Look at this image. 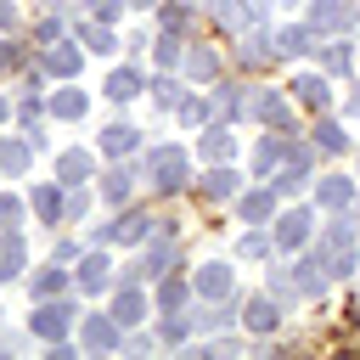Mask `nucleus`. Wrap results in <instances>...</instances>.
I'll return each mask as SVG.
<instances>
[{"mask_svg":"<svg viewBox=\"0 0 360 360\" xmlns=\"http://www.w3.org/2000/svg\"><path fill=\"white\" fill-rule=\"evenodd\" d=\"M270 248H276V236H270V231H248V236L236 242V253H242V259H264Z\"/></svg>","mask_w":360,"mask_h":360,"instance_id":"obj_39","label":"nucleus"},{"mask_svg":"<svg viewBox=\"0 0 360 360\" xmlns=\"http://www.w3.org/2000/svg\"><path fill=\"white\" fill-rule=\"evenodd\" d=\"M56 180L62 186H84L90 180V152H62L56 158Z\"/></svg>","mask_w":360,"mask_h":360,"instance_id":"obj_29","label":"nucleus"},{"mask_svg":"<svg viewBox=\"0 0 360 360\" xmlns=\"http://www.w3.org/2000/svg\"><path fill=\"white\" fill-rule=\"evenodd\" d=\"M0 124H6V101H0Z\"/></svg>","mask_w":360,"mask_h":360,"instance_id":"obj_57","label":"nucleus"},{"mask_svg":"<svg viewBox=\"0 0 360 360\" xmlns=\"http://www.w3.org/2000/svg\"><path fill=\"white\" fill-rule=\"evenodd\" d=\"M45 107H51L56 118H84V107H90V96H84V90H56V96H51Z\"/></svg>","mask_w":360,"mask_h":360,"instance_id":"obj_33","label":"nucleus"},{"mask_svg":"<svg viewBox=\"0 0 360 360\" xmlns=\"http://www.w3.org/2000/svg\"><path fill=\"white\" fill-rule=\"evenodd\" d=\"M158 231V219L152 214H141V208H124L118 219H112V236L118 242H129V248H146V236Z\"/></svg>","mask_w":360,"mask_h":360,"instance_id":"obj_10","label":"nucleus"},{"mask_svg":"<svg viewBox=\"0 0 360 360\" xmlns=\"http://www.w3.org/2000/svg\"><path fill=\"white\" fill-rule=\"evenodd\" d=\"M152 96H158V107H180V84H174V73H163V79L152 84Z\"/></svg>","mask_w":360,"mask_h":360,"instance_id":"obj_43","label":"nucleus"},{"mask_svg":"<svg viewBox=\"0 0 360 360\" xmlns=\"http://www.w3.org/2000/svg\"><path fill=\"white\" fill-rule=\"evenodd\" d=\"M315 146H321V152H349V135H343V124L321 118V124H315Z\"/></svg>","mask_w":360,"mask_h":360,"instance_id":"obj_37","label":"nucleus"},{"mask_svg":"<svg viewBox=\"0 0 360 360\" xmlns=\"http://www.w3.org/2000/svg\"><path fill=\"white\" fill-rule=\"evenodd\" d=\"M79 338H84V349H118V321L112 315H90L79 326Z\"/></svg>","mask_w":360,"mask_h":360,"instance_id":"obj_25","label":"nucleus"},{"mask_svg":"<svg viewBox=\"0 0 360 360\" xmlns=\"http://www.w3.org/2000/svg\"><path fill=\"white\" fill-rule=\"evenodd\" d=\"M242 321H248V332H276L281 326V298L264 287V292H253L248 304H242Z\"/></svg>","mask_w":360,"mask_h":360,"instance_id":"obj_5","label":"nucleus"},{"mask_svg":"<svg viewBox=\"0 0 360 360\" xmlns=\"http://www.w3.org/2000/svg\"><path fill=\"white\" fill-rule=\"evenodd\" d=\"M79 62H84V51H79V45H68V39H56V45L39 56V68H45V73H56V79H73V73H79Z\"/></svg>","mask_w":360,"mask_h":360,"instance_id":"obj_14","label":"nucleus"},{"mask_svg":"<svg viewBox=\"0 0 360 360\" xmlns=\"http://www.w3.org/2000/svg\"><path fill=\"white\" fill-rule=\"evenodd\" d=\"M248 11H253V17H264V11H276V0H248Z\"/></svg>","mask_w":360,"mask_h":360,"instance_id":"obj_52","label":"nucleus"},{"mask_svg":"<svg viewBox=\"0 0 360 360\" xmlns=\"http://www.w3.org/2000/svg\"><path fill=\"white\" fill-rule=\"evenodd\" d=\"M309 253L326 264V276H354L360 270V248H354V219H332L315 242H309Z\"/></svg>","mask_w":360,"mask_h":360,"instance_id":"obj_1","label":"nucleus"},{"mask_svg":"<svg viewBox=\"0 0 360 360\" xmlns=\"http://www.w3.org/2000/svg\"><path fill=\"white\" fill-rule=\"evenodd\" d=\"M321 68L326 73H349V45H326L321 51Z\"/></svg>","mask_w":360,"mask_h":360,"instance_id":"obj_42","label":"nucleus"},{"mask_svg":"<svg viewBox=\"0 0 360 360\" xmlns=\"http://www.w3.org/2000/svg\"><path fill=\"white\" fill-rule=\"evenodd\" d=\"M191 292H197V298H214V304H219V298H231V292H236V270H231L225 259H214V264H202V270H197Z\"/></svg>","mask_w":360,"mask_h":360,"instance_id":"obj_4","label":"nucleus"},{"mask_svg":"<svg viewBox=\"0 0 360 360\" xmlns=\"http://www.w3.org/2000/svg\"><path fill=\"white\" fill-rule=\"evenodd\" d=\"M107 270H112V264H107L101 253H84V259H79V287H84L90 298H96V292H112V276H107Z\"/></svg>","mask_w":360,"mask_h":360,"instance_id":"obj_20","label":"nucleus"},{"mask_svg":"<svg viewBox=\"0 0 360 360\" xmlns=\"http://www.w3.org/2000/svg\"><path fill=\"white\" fill-rule=\"evenodd\" d=\"M276 248H309V208H287V214H276Z\"/></svg>","mask_w":360,"mask_h":360,"instance_id":"obj_6","label":"nucleus"},{"mask_svg":"<svg viewBox=\"0 0 360 360\" xmlns=\"http://www.w3.org/2000/svg\"><path fill=\"white\" fill-rule=\"evenodd\" d=\"M231 152H236L231 124H208V129H202V158H208V163H231Z\"/></svg>","mask_w":360,"mask_h":360,"instance_id":"obj_23","label":"nucleus"},{"mask_svg":"<svg viewBox=\"0 0 360 360\" xmlns=\"http://www.w3.org/2000/svg\"><path fill=\"white\" fill-rule=\"evenodd\" d=\"M292 287H298V298H321V287H326V264H321L315 253H304V259L292 264Z\"/></svg>","mask_w":360,"mask_h":360,"instance_id":"obj_17","label":"nucleus"},{"mask_svg":"<svg viewBox=\"0 0 360 360\" xmlns=\"http://www.w3.org/2000/svg\"><path fill=\"white\" fill-rule=\"evenodd\" d=\"M68 321H73V304L68 298H39V309H34V338H45V343H62V332H68Z\"/></svg>","mask_w":360,"mask_h":360,"instance_id":"obj_3","label":"nucleus"},{"mask_svg":"<svg viewBox=\"0 0 360 360\" xmlns=\"http://www.w3.org/2000/svg\"><path fill=\"white\" fill-rule=\"evenodd\" d=\"M349 321H354V326H360V304H354V309H349Z\"/></svg>","mask_w":360,"mask_h":360,"instance_id":"obj_55","label":"nucleus"},{"mask_svg":"<svg viewBox=\"0 0 360 360\" xmlns=\"http://www.w3.org/2000/svg\"><path fill=\"white\" fill-rule=\"evenodd\" d=\"M17 112H22V124H34V118H39V96H22V107H17Z\"/></svg>","mask_w":360,"mask_h":360,"instance_id":"obj_51","label":"nucleus"},{"mask_svg":"<svg viewBox=\"0 0 360 360\" xmlns=\"http://www.w3.org/2000/svg\"><path fill=\"white\" fill-rule=\"evenodd\" d=\"M112 321H118V326H141V321H146V292H135L129 281H118V292H112Z\"/></svg>","mask_w":360,"mask_h":360,"instance_id":"obj_12","label":"nucleus"},{"mask_svg":"<svg viewBox=\"0 0 360 360\" xmlns=\"http://www.w3.org/2000/svg\"><path fill=\"white\" fill-rule=\"evenodd\" d=\"M186 73H191V79H214V73H219V51H208V45L186 51Z\"/></svg>","mask_w":360,"mask_h":360,"instance_id":"obj_36","label":"nucleus"},{"mask_svg":"<svg viewBox=\"0 0 360 360\" xmlns=\"http://www.w3.org/2000/svg\"><path fill=\"white\" fill-rule=\"evenodd\" d=\"M22 264H28V248H22V231H0V281H11V276H22Z\"/></svg>","mask_w":360,"mask_h":360,"instance_id":"obj_21","label":"nucleus"},{"mask_svg":"<svg viewBox=\"0 0 360 360\" xmlns=\"http://www.w3.org/2000/svg\"><path fill=\"white\" fill-rule=\"evenodd\" d=\"M214 107L225 112V124L242 118V112H248V84H219V90H214Z\"/></svg>","mask_w":360,"mask_h":360,"instance_id":"obj_31","label":"nucleus"},{"mask_svg":"<svg viewBox=\"0 0 360 360\" xmlns=\"http://www.w3.org/2000/svg\"><path fill=\"white\" fill-rule=\"evenodd\" d=\"M146 180H152L163 197H174V191L191 186V158H186L180 146H152V152H146Z\"/></svg>","mask_w":360,"mask_h":360,"instance_id":"obj_2","label":"nucleus"},{"mask_svg":"<svg viewBox=\"0 0 360 360\" xmlns=\"http://www.w3.org/2000/svg\"><path fill=\"white\" fill-rule=\"evenodd\" d=\"M281 51H276V39H270V28H248V39L236 45V62L242 68H264V62H276Z\"/></svg>","mask_w":360,"mask_h":360,"instance_id":"obj_7","label":"nucleus"},{"mask_svg":"<svg viewBox=\"0 0 360 360\" xmlns=\"http://www.w3.org/2000/svg\"><path fill=\"white\" fill-rule=\"evenodd\" d=\"M202 118H208V101L186 96V101H180V124H202Z\"/></svg>","mask_w":360,"mask_h":360,"instance_id":"obj_46","label":"nucleus"},{"mask_svg":"<svg viewBox=\"0 0 360 360\" xmlns=\"http://www.w3.org/2000/svg\"><path fill=\"white\" fill-rule=\"evenodd\" d=\"M304 22H309L315 34H338V28H349V6H343V0H315Z\"/></svg>","mask_w":360,"mask_h":360,"instance_id":"obj_13","label":"nucleus"},{"mask_svg":"<svg viewBox=\"0 0 360 360\" xmlns=\"http://www.w3.org/2000/svg\"><path fill=\"white\" fill-rule=\"evenodd\" d=\"M79 39H84L96 56H112V51H118V39H112V22H84V28H79Z\"/></svg>","mask_w":360,"mask_h":360,"instance_id":"obj_32","label":"nucleus"},{"mask_svg":"<svg viewBox=\"0 0 360 360\" xmlns=\"http://www.w3.org/2000/svg\"><path fill=\"white\" fill-rule=\"evenodd\" d=\"M186 332H191V315H174V309H163V326H158V338H163V343H186Z\"/></svg>","mask_w":360,"mask_h":360,"instance_id":"obj_40","label":"nucleus"},{"mask_svg":"<svg viewBox=\"0 0 360 360\" xmlns=\"http://www.w3.org/2000/svg\"><path fill=\"white\" fill-rule=\"evenodd\" d=\"M17 62H22V51H17V45H11V39H0V73H11V68H17Z\"/></svg>","mask_w":360,"mask_h":360,"instance_id":"obj_48","label":"nucleus"},{"mask_svg":"<svg viewBox=\"0 0 360 360\" xmlns=\"http://www.w3.org/2000/svg\"><path fill=\"white\" fill-rule=\"evenodd\" d=\"M349 118H360V90H354V96H349Z\"/></svg>","mask_w":360,"mask_h":360,"instance_id":"obj_53","label":"nucleus"},{"mask_svg":"<svg viewBox=\"0 0 360 360\" xmlns=\"http://www.w3.org/2000/svg\"><path fill=\"white\" fill-rule=\"evenodd\" d=\"M292 96H298V107H309V112H326V101H332V84H326L321 73H298V79H292Z\"/></svg>","mask_w":360,"mask_h":360,"instance_id":"obj_15","label":"nucleus"},{"mask_svg":"<svg viewBox=\"0 0 360 360\" xmlns=\"http://www.w3.org/2000/svg\"><path fill=\"white\" fill-rule=\"evenodd\" d=\"M276 51H281V56H304V51H315V28H309V22L281 28V34H276Z\"/></svg>","mask_w":360,"mask_h":360,"instance_id":"obj_26","label":"nucleus"},{"mask_svg":"<svg viewBox=\"0 0 360 360\" xmlns=\"http://www.w3.org/2000/svg\"><path fill=\"white\" fill-rule=\"evenodd\" d=\"M101 90H107V101H135V96L146 90V79H141V68H135V62H124V68H112V73H107V84H101Z\"/></svg>","mask_w":360,"mask_h":360,"instance_id":"obj_11","label":"nucleus"},{"mask_svg":"<svg viewBox=\"0 0 360 360\" xmlns=\"http://www.w3.org/2000/svg\"><path fill=\"white\" fill-rule=\"evenodd\" d=\"M270 186H276V197H298V191L309 186V169L287 163V169H276V174H270Z\"/></svg>","mask_w":360,"mask_h":360,"instance_id":"obj_34","label":"nucleus"},{"mask_svg":"<svg viewBox=\"0 0 360 360\" xmlns=\"http://www.w3.org/2000/svg\"><path fill=\"white\" fill-rule=\"evenodd\" d=\"M186 22H191V6H163V28L169 34H186Z\"/></svg>","mask_w":360,"mask_h":360,"instance_id":"obj_44","label":"nucleus"},{"mask_svg":"<svg viewBox=\"0 0 360 360\" xmlns=\"http://www.w3.org/2000/svg\"><path fill=\"white\" fill-rule=\"evenodd\" d=\"M141 174H146V163H141V169H135V163H118V169H107V174H101V197H107L112 208H124V202H129V186H135Z\"/></svg>","mask_w":360,"mask_h":360,"instance_id":"obj_9","label":"nucleus"},{"mask_svg":"<svg viewBox=\"0 0 360 360\" xmlns=\"http://www.w3.org/2000/svg\"><path fill=\"white\" fill-rule=\"evenodd\" d=\"M354 208H360V202H354Z\"/></svg>","mask_w":360,"mask_h":360,"instance_id":"obj_58","label":"nucleus"},{"mask_svg":"<svg viewBox=\"0 0 360 360\" xmlns=\"http://www.w3.org/2000/svg\"><path fill=\"white\" fill-rule=\"evenodd\" d=\"M208 11H214V22H219V28H231V34L253 22V11H248V0H208Z\"/></svg>","mask_w":360,"mask_h":360,"instance_id":"obj_28","label":"nucleus"},{"mask_svg":"<svg viewBox=\"0 0 360 360\" xmlns=\"http://www.w3.org/2000/svg\"><path fill=\"white\" fill-rule=\"evenodd\" d=\"M28 158H34V141H0V169L6 174H22Z\"/></svg>","mask_w":360,"mask_h":360,"instance_id":"obj_35","label":"nucleus"},{"mask_svg":"<svg viewBox=\"0 0 360 360\" xmlns=\"http://www.w3.org/2000/svg\"><path fill=\"white\" fill-rule=\"evenodd\" d=\"M287 152H292V141H287V129H276V135H264V141L253 146V174H276V169L287 163Z\"/></svg>","mask_w":360,"mask_h":360,"instance_id":"obj_8","label":"nucleus"},{"mask_svg":"<svg viewBox=\"0 0 360 360\" xmlns=\"http://www.w3.org/2000/svg\"><path fill=\"white\" fill-rule=\"evenodd\" d=\"M146 6H158V0H129V11H146Z\"/></svg>","mask_w":360,"mask_h":360,"instance_id":"obj_54","label":"nucleus"},{"mask_svg":"<svg viewBox=\"0 0 360 360\" xmlns=\"http://www.w3.org/2000/svg\"><path fill=\"white\" fill-rule=\"evenodd\" d=\"M28 202H34V214H39L45 225H62V219H68V202H62V191H56V186H34V191H28Z\"/></svg>","mask_w":360,"mask_h":360,"instance_id":"obj_24","label":"nucleus"},{"mask_svg":"<svg viewBox=\"0 0 360 360\" xmlns=\"http://www.w3.org/2000/svg\"><path fill=\"white\" fill-rule=\"evenodd\" d=\"M236 180H242V174H236L231 163H214V169L202 174V186H197V191H202L208 202H231V197H236Z\"/></svg>","mask_w":360,"mask_h":360,"instance_id":"obj_16","label":"nucleus"},{"mask_svg":"<svg viewBox=\"0 0 360 360\" xmlns=\"http://www.w3.org/2000/svg\"><path fill=\"white\" fill-rule=\"evenodd\" d=\"M84 208H90V197H84V191H79V186H73V197H68V219H79V214H84Z\"/></svg>","mask_w":360,"mask_h":360,"instance_id":"obj_49","label":"nucleus"},{"mask_svg":"<svg viewBox=\"0 0 360 360\" xmlns=\"http://www.w3.org/2000/svg\"><path fill=\"white\" fill-rule=\"evenodd\" d=\"M186 292H191V287H186L180 276H163V287H158V304H163V309H180V304H186Z\"/></svg>","mask_w":360,"mask_h":360,"instance_id":"obj_41","label":"nucleus"},{"mask_svg":"<svg viewBox=\"0 0 360 360\" xmlns=\"http://www.w3.org/2000/svg\"><path fill=\"white\" fill-rule=\"evenodd\" d=\"M236 214H242L248 225H264V219L276 214V186H264V191H242V197H236Z\"/></svg>","mask_w":360,"mask_h":360,"instance_id":"obj_19","label":"nucleus"},{"mask_svg":"<svg viewBox=\"0 0 360 360\" xmlns=\"http://www.w3.org/2000/svg\"><path fill=\"white\" fill-rule=\"evenodd\" d=\"M315 202H321V208H332V214H338V208H349V202H354V180H349V174H326V180L315 186Z\"/></svg>","mask_w":360,"mask_h":360,"instance_id":"obj_18","label":"nucleus"},{"mask_svg":"<svg viewBox=\"0 0 360 360\" xmlns=\"http://www.w3.org/2000/svg\"><path fill=\"white\" fill-rule=\"evenodd\" d=\"M124 6H129V0H90V17H96V22H112Z\"/></svg>","mask_w":360,"mask_h":360,"instance_id":"obj_47","label":"nucleus"},{"mask_svg":"<svg viewBox=\"0 0 360 360\" xmlns=\"http://www.w3.org/2000/svg\"><path fill=\"white\" fill-rule=\"evenodd\" d=\"M39 39H62V17H45L39 22Z\"/></svg>","mask_w":360,"mask_h":360,"instance_id":"obj_50","label":"nucleus"},{"mask_svg":"<svg viewBox=\"0 0 360 360\" xmlns=\"http://www.w3.org/2000/svg\"><path fill=\"white\" fill-rule=\"evenodd\" d=\"M180 62H186V51H180V34H169V28H163V39H158V68H163V73H174Z\"/></svg>","mask_w":360,"mask_h":360,"instance_id":"obj_38","label":"nucleus"},{"mask_svg":"<svg viewBox=\"0 0 360 360\" xmlns=\"http://www.w3.org/2000/svg\"><path fill=\"white\" fill-rule=\"evenodd\" d=\"M135 146H141V129H135V124H107V129H101V152H107V158H129Z\"/></svg>","mask_w":360,"mask_h":360,"instance_id":"obj_22","label":"nucleus"},{"mask_svg":"<svg viewBox=\"0 0 360 360\" xmlns=\"http://www.w3.org/2000/svg\"><path fill=\"white\" fill-rule=\"evenodd\" d=\"M28 292H34V298H62V292H68V276H62L56 264H45V270L28 276Z\"/></svg>","mask_w":360,"mask_h":360,"instance_id":"obj_30","label":"nucleus"},{"mask_svg":"<svg viewBox=\"0 0 360 360\" xmlns=\"http://www.w3.org/2000/svg\"><path fill=\"white\" fill-rule=\"evenodd\" d=\"M231 321H236V309H231V298H219V304L208 298V304H202V309L191 315V326H197V332H219V326H231Z\"/></svg>","mask_w":360,"mask_h":360,"instance_id":"obj_27","label":"nucleus"},{"mask_svg":"<svg viewBox=\"0 0 360 360\" xmlns=\"http://www.w3.org/2000/svg\"><path fill=\"white\" fill-rule=\"evenodd\" d=\"M45 6H68V0H45Z\"/></svg>","mask_w":360,"mask_h":360,"instance_id":"obj_56","label":"nucleus"},{"mask_svg":"<svg viewBox=\"0 0 360 360\" xmlns=\"http://www.w3.org/2000/svg\"><path fill=\"white\" fill-rule=\"evenodd\" d=\"M22 225V202L17 197H0V231H17Z\"/></svg>","mask_w":360,"mask_h":360,"instance_id":"obj_45","label":"nucleus"}]
</instances>
